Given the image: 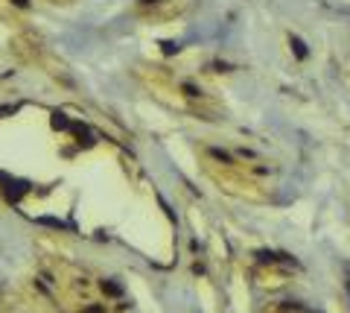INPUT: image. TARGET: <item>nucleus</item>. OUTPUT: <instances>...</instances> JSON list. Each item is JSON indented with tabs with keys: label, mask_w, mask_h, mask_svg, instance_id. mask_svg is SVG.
I'll return each instance as SVG.
<instances>
[{
	"label": "nucleus",
	"mask_w": 350,
	"mask_h": 313,
	"mask_svg": "<svg viewBox=\"0 0 350 313\" xmlns=\"http://www.w3.org/2000/svg\"><path fill=\"white\" fill-rule=\"evenodd\" d=\"M178 9H181V3H175V0H140L137 3V12L146 18H169Z\"/></svg>",
	"instance_id": "1"
},
{
	"label": "nucleus",
	"mask_w": 350,
	"mask_h": 313,
	"mask_svg": "<svg viewBox=\"0 0 350 313\" xmlns=\"http://www.w3.org/2000/svg\"><path fill=\"white\" fill-rule=\"evenodd\" d=\"M292 44H295V53H298L300 59H303V56H306V47L300 44V38H292Z\"/></svg>",
	"instance_id": "2"
},
{
	"label": "nucleus",
	"mask_w": 350,
	"mask_h": 313,
	"mask_svg": "<svg viewBox=\"0 0 350 313\" xmlns=\"http://www.w3.org/2000/svg\"><path fill=\"white\" fill-rule=\"evenodd\" d=\"M15 6H21V9H24V6H27V0H15Z\"/></svg>",
	"instance_id": "3"
}]
</instances>
